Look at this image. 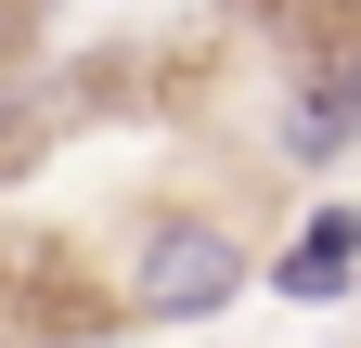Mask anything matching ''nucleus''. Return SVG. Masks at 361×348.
<instances>
[{"label": "nucleus", "instance_id": "f257e3e1", "mask_svg": "<svg viewBox=\"0 0 361 348\" xmlns=\"http://www.w3.org/2000/svg\"><path fill=\"white\" fill-rule=\"evenodd\" d=\"M245 284H258L245 232H219V220H155V232H142V271H129V310H142V323H219Z\"/></svg>", "mask_w": 361, "mask_h": 348}, {"label": "nucleus", "instance_id": "7ed1b4c3", "mask_svg": "<svg viewBox=\"0 0 361 348\" xmlns=\"http://www.w3.org/2000/svg\"><path fill=\"white\" fill-rule=\"evenodd\" d=\"M336 155H348V116H336L323 77H310V91L284 104V168H336Z\"/></svg>", "mask_w": 361, "mask_h": 348}, {"label": "nucleus", "instance_id": "20e7f679", "mask_svg": "<svg viewBox=\"0 0 361 348\" xmlns=\"http://www.w3.org/2000/svg\"><path fill=\"white\" fill-rule=\"evenodd\" d=\"M323 91H336V116H348V142H361V52H348V65L323 77Z\"/></svg>", "mask_w": 361, "mask_h": 348}, {"label": "nucleus", "instance_id": "f03ea898", "mask_svg": "<svg viewBox=\"0 0 361 348\" xmlns=\"http://www.w3.org/2000/svg\"><path fill=\"white\" fill-rule=\"evenodd\" d=\"M361 284V206H310L297 245L271 258V297H297V310H336V297Z\"/></svg>", "mask_w": 361, "mask_h": 348}]
</instances>
